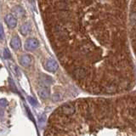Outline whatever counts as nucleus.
I'll list each match as a JSON object with an SVG mask.
<instances>
[{"mask_svg":"<svg viewBox=\"0 0 136 136\" xmlns=\"http://www.w3.org/2000/svg\"><path fill=\"white\" fill-rule=\"evenodd\" d=\"M39 46V43L36 38H28L25 43V48L26 49L29 50V51H33L35 50L36 49H38V47Z\"/></svg>","mask_w":136,"mask_h":136,"instance_id":"f257e3e1","label":"nucleus"},{"mask_svg":"<svg viewBox=\"0 0 136 136\" xmlns=\"http://www.w3.org/2000/svg\"><path fill=\"white\" fill-rule=\"evenodd\" d=\"M5 20V22H6L7 25L9 26L10 28H14L17 25L16 18H15L14 15H11V14L7 15L6 16H5V20Z\"/></svg>","mask_w":136,"mask_h":136,"instance_id":"7ed1b4c3","label":"nucleus"},{"mask_svg":"<svg viewBox=\"0 0 136 136\" xmlns=\"http://www.w3.org/2000/svg\"><path fill=\"white\" fill-rule=\"evenodd\" d=\"M28 100H29L30 103H31L33 106H36V105H37V102H36V100H34V99H33L32 97H28Z\"/></svg>","mask_w":136,"mask_h":136,"instance_id":"9b49d317","label":"nucleus"},{"mask_svg":"<svg viewBox=\"0 0 136 136\" xmlns=\"http://www.w3.org/2000/svg\"><path fill=\"white\" fill-rule=\"evenodd\" d=\"M13 12H14L15 15H16L17 16H20V17L23 16V15H25V10L20 6L14 8V9H13Z\"/></svg>","mask_w":136,"mask_h":136,"instance_id":"6e6552de","label":"nucleus"},{"mask_svg":"<svg viewBox=\"0 0 136 136\" xmlns=\"http://www.w3.org/2000/svg\"><path fill=\"white\" fill-rule=\"evenodd\" d=\"M20 40L18 36H15L13 37V38L10 41V46H11L14 49H18L20 47Z\"/></svg>","mask_w":136,"mask_h":136,"instance_id":"39448f33","label":"nucleus"},{"mask_svg":"<svg viewBox=\"0 0 136 136\" xmlns=\"http://www.w3.org/2000/svg\"><path fill=\"white\" fill-rule=\"evenodd\" d=\"M38 95L43 99H46L49 96V89H47V88H42L38 91Z\"/></svg>","mask_w":136,"mask_h":136,"instance_id":"0eeeda50","label":"nucleus"},{"mask_svg":"<svg viewBox=\"0 0 136 136\" xmlns=\"http://www.w3.org/2000/svg\"><path fill=\"white\" fill-rule=\"evenodd\" d=\"M20 63L23 66H30L31 63H32V58L29 56L28 55H22V56L20 57Z\"/></svg>","mask_w":136,"mask_h":136,"instance_id":"20e7f679","label":"nucleus"},{"mask_svg":"<svg viewBox=\"0 0 136 136\" xmlns=\"http://www.w3.org/2000/svg\"><path fill=\"white\" fill-rule=\"evenodd\" d=\"M0 105H1V108L3 109L4 107L7 106V100H4V99H2L1 101H0Z\"/></svg>","mask_w":136,"mask_h":136,"instance_id":"9d476101","label":"nucleus"},{"mask_svg":"<svg viewBox=\"0 0 136 136\" xmlns=\"http://www.w3.org/2000/svg\"><path fill=\"white\" fill-rule=\"evenodd\" d=\"M4 39V28L1 26V40Z\"/></svg>","mask_w":136,"mask_h":136,"instance_id":"f8f14e48","label":"nucleus"},{"mask_svg":"<svg viewBox=\"0 0 136 136\" xmlns=\"http://www.w3.org/2000/svg\"><path fill=\"white\" fill-rule=\"evenodd\" d=\"M20 31L22 35H26V34H28L32 31V25L28 22L24 23L23 25L20 26Z\"/></svg>","mask_w":136,"mask_h":136,"instance_id":"423d86ee","label":"nucleus"},{"mask_svg":"<svg viewBox=\"0 0 136 136\" xmlns=\"http://www.w3.org/2000/svg\"><path fill=\"white\" fill-rule=\"evenodd\" d=\"M4 59H9L10 57H11V55H10V53L9 51V49H4Z\"/></svg>","mask_w":136,"mask_h":136,"instance_id":"1a4fd4ad","label":"nucleus"},{"mask_svg":"<svg viewBox=\"0 0 136 136\" xmlns=\"http://www.w3.org/2000/svg\"><path fill=\"white\" fill-rule=\"evenodd\" d=\"M45 68H46L47 71H50V72H55V71L58 69V63L55 60L49 59V60H48L46 61Z\"/></svg>","mask_w":136,"mask_h":136,"instance_id":"f03ea898","label":"nucleus"}]
</instances>
